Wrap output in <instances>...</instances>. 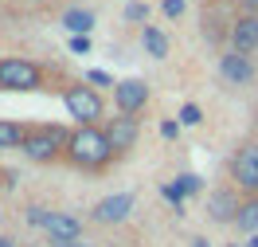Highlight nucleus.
Returning <instances> with one entry per match:
<instances>
[{
    "label": "nucleus",
    "instance_id": "f257e3e1",
    "mask_svg": "<svg viewBox=\"0 0 258 247\" xmlns=\"http://www.w3.org/2000/svg\"><path fill=\"white\" fill-rule=\"evenodd\" d=\"M113 157V145L106 130H98V126H79V130L71 133V145H67V161L79 165V169H106Z\"/></svg>",
    "mask_w": 258,
    "mask_h": 247
},
{
    "label": "nucleus",
    "instance_id": "f03ea898",
    "mask_svg": "<svg viewBox=\"0 0 258 247\" xmlns=\"http://www.w3.org/2000/svg\"><path fill=\"white\" fill-rule=\"evenodd\" d=\"M67 145H71V133L63 126H39V130L28 133V141L20 149H24L28 161H55L59 153H67Z\"/></svg>",
    "mask_w": 258,
    "mask_h": 247
},
{
    "label": "nucleus",
    "instance_id": "7ed1b4c3",
    "mask_svg": "<svg viewBox=\"0 0 258 247\" xmlns=\"http://www.w3.org/2000/svg\"><path fill=\"white\" fill-rule=\"evenodd\" d=\"M43 71L32 59H0V90H39Z\"/></svg>",
    "mask_w": 258,
    "mask_h": 247
},
{
    "label": "nucleus",
    "instance_id": "20e7f679",
    "mask_svg": "<svg viewBox=\"0 0 258 247\" xmlns=\"http://www.w3.org/2000/svg\"><path fill=\"white\" fill-rule=\"evenodd\" d=\"M67 110H71V118L79 122V126H94L98 118H102V98H98L90 86H67Z\"/></svg>",
    "mask_w": 258,
    "mask_h": 247
},
{
    "label": "nucleus",
    "instance_id": "39448f33",
    "mask_svg": "<svg viewBox=\"0 0 258 247\" xmlns=\"http://www.w3.org/2000/svg\"><path fill=\"white\" fill-rule=\"evenodd\" d=\"M231 177H235V184H239L246 196H258V141H250V145H242L235 153Z\"/></svg>",
    "mask_w": 258,
    "mask_h": 247
},
{
    "label": "nucleus",
    "instance_id": "423d86ee",
    "mask_svg": "<svg viewBox=\"0 0 258 247\" xmlns=\"http://www.w3.org/2000/svg\"><path fill=\"white\" fill-rule=\"evenodd\" d=\"M106 137H110L113 153H129V149L137 145V137H141V126H137L133 114H117V118L106 122Z\"/></svg>",
    "mask_w": 258,
    "mask_h": 247
},
{
    "label": "nucleus",
    "instance_id": "0eeeda50",
    "mask_svg": "<svg viewBox=\"0 0 258 247\" xmlns=\"http://www.w3.org/2000/svg\"><path fill=\"white\" fill-rule=\"evenodd\" d=\"M227 39H231V51H239V55L258 51V16H254V12H246V16L231 20V32H227Z\"/></svg>",
    "mask_w": 258,
    "mask_h": 247
},
{
    "label": "nucleus",
    "instance_id": "6e6552de",
    "mask_svg": "<svg viewBox=\"0 0 258 247\" xmlns=\"http://www.w3.org/2000/svg\"><path fill=\"white\" fill-rule=\"evenodd\" d=\"M239 208H242V200H239L235 188H215L208 196V216L215 224H235V220H239Z\"/></svg>",
    "mask_w": 258,
    "mask_h": 247
},
{
    "label": "nucleus",
    "instance_id": "1a4fd4ad",
    "mask_svg": "<svg viewBox=\"0 0 258 247\" xmlns=\"http://www.w3.org/2000/svg\"><path fill=\"white\" fill-rule=\"evenodd\" d=\"M113 102H117L121 114H137V110H145V102H149V86L141 79L117 82V86H113Z\"/></svg>",
    "mask_w": 258,
    "mask_h": 247
},
{
    "label": "nucleus",
    "instance_id": "9d476101",
    "mask_svg": "<svg viewBox=\"0 0 258 247\" xmlns=\"http://www.w3.org/2000/svg\"><path fill=\"white\" fill-rule=\"evenodd\" d=\"M129 212H133V196H129V192H113V196H106V200L94 204L98 224H125Z\"/></svg>",
    "mask_w": 258,
    "mask_h": 247
},
{
    "label": "nucleus",
    "instance_id": "9b49d317",
    "mask_svg": "<svg viewBox=\"0 0 258 247\" xmlns=\"http://www.w3.org/2000/svg\"><path fill=\"white\" fill-rule=\"evenodd\" d=\"M219 71H223V79L231 86L254 82V63H250V55H239V51H227L223 59H219Z\"/></svg>",
    "mask_w": 258,
    "mask_h": 247
},
{
    "label": "nucleus",
    "instance_id": "f8f14e48",
    "mask_svg": "<svg viewBox=\"0 0 258 247\" xmlns=\"http://www.w3.org/2000/svg\"><path fill=\"white\" fill-rule=\"evenodd\" d=\"M51 235V247L55 243H71V239H82V220L71 212H51L47 228H43Z\"/></svg>",
    "mask_w": 258,
    "mask_h": 247
},
{
    "label": "nucleus",
    "instance_id": "ddd939ff",
    "mask_svg": "<svg viewBox=\"0 0 258 247\" xmlns=\"http://www.w3.org/2000/svg\"><path fill=\"white\" fill-rule=\"evenodd\" d=\"M141 47H145L153 59H168V35L149 24V28H141Z\"/></svg>",
    "mask_w": 258,
    "mask_h": 247
},
{
    "label": "nucleus",
    "instance_id": "4468645a",
    "mask_svg": "<svg viewBox=\"0 0 258 247\" xmlns=\"http://www.w3.org/2000/svg\"><path fill=\"white\" fill-rule=\"evenodd\" d=\"M63 28L75 35H90V28H94V12L90 8H71L63 16Z\"/></svg>",
    "mask_w": 258,
    "mask_h": 247
},
{
    "label": "nucleus",
    "instance_id": "2eb2a0df",
    "mask_svg": "<svg viewBox=\"0 0 258 247\" xmlns=\"http://www.w3.org/2000/svg\"><path fill=\"white\" fill-rule=\"evenodd\" d=\"M235 228H239V231H246V235H258V196H246V200H242Z\"/></svg>",
    "mask_w": 258,
    "mask_h": 247
},
{
    "label": "nucleus",
    "instance_id": "dca6fc26",
    "mask_svg": "<svg viewBox=\"0 0 258 247\" xmlns=\"http://www.w3.org/2000/svg\"><path fill=\"white\" fill-rule=\"evenodd\" d=\"M28 126H20V122H0V149H16L28 141Z\"/></svg>",
    "mask_w": 258,
    "mask_h": 247
},
{
    "label": "nucleus",
    "instance_id": "f3484780",
    "mask_svg": "<svg viewBox=\"0 0 258 247\" xmlns=\"http://www.w3.org/2000/svg\"><path fill=\"white\" fill-rule=\"evenodd\" d=\"M125 20H129V24L149 28V4H145V0H129V4H125Z\"/></svg>",
    "mask_w": 258,
    "mask_h": 247
},
{
    "label": "nucleus",
    "instance_id": "a211bd4d",
    "mask_svg": "<svg viewBox=\"0 0 258 247\" xmlns=\"http://www.w3.org/2000/svg\"><path fill=\"white\" fill-rule=\"evenodd\" d=\"M161 196L168 200V204H172V208H176V212H184V200H188V192H184V188H180L176 181H168V184H161Z\"/></svg>",
    "mask_w": 258,
    "mask_h": 247
},
{
    "label": "nucleus",
    "instance_id": "6ab92c4d",
    "mask_svg": "<svg viewBox=\"0 0 258 247\" xmlns=\"http://www.w3.org/2000/svg\"><path fill=\"white\" fill-rule=\"evenodd\" d=\"M180 126H200V122H204V110H200V106H196V102H184V106H180V118H176Z\"/></svg>",
    "mask_w": 258,
    "mask_h": 247
},
{
    "label": "nucleus",
    "instance_id": "aec40b11",
    "mask_svg": "<svg viewBox=\"0 0 258 247\" xmlns=\"http://www.w3.org/2000/svg\"><path fill=\"white\" fill-rule=\"evenodd\" d=\"M24 220H28L32 228H47L51 212H47V208H43V204H28V212H24Z\"/></svg>",
    "mask_w": 258,
    "mask_h": 247
},
{
    "label": "nucleus",
    "instance_id": "412c9836",
    "mask_svg": "<svg viewBox=\"0 0 258 247\" xmlns=\"http://www.w3.org/2000/svg\"><path fill=\"white\" fill-rule=\"evenodd\" d=\"M176 184H180V188H184V192H188V196H192V192H200V188H204V181H200L196 173H180V177H176Z\"/></svg>",
    "mask_w": 258,
    "mask_h": 247
},
{
    "label": "nucleus",
    "instance_id": "4be33fe9",
    "mask_svg": "<svg viewBox=\"0 0 258 247\" xmlns=\"http://www.w3.org/2000/svg\"><path fill=\"white\" fill-rule=\"evenodd\" d=\"M161 8H164V16H168V20H180V16H184V0H164Z\"/></svg>",
    "mask_w": 258,
    "mask_h": 247
},
{
    "label": "nucleus",
    "instance_id": "5701e85b",
    "mask_svg": "<svg viewBox=\"0 0 258 247\" xmlns=\"http://www.w3.org/2000/svg\"><path fill=\"white\" fill-rule=\"evenodd\" d=\"M161 137H168V141H176V137H180V122H172V118H164V122H161Z\"/></svg>",
    "mask_w": 258,
    "mask_h": 247
},
{
    "label": "nucleus",
    "instance_id": "b1692460",
    "mask_svg": "<svg viewBox=\"0 0 258 247\" xmlns=\"http://www.w3.org/2000/svg\"><path fill=\"white\" fill-rule=\"evenodd\" d=\"M86 82H98V86H117V82H113L106 71H86Z\"/></svg>",
    "mask_w": 258,
    "mask_h": 247
},
{
    "label": "nucleus",
    "instance_id": "393cba45",
    "mask_svg": "<svg viewBox=\"0 0 258 247\" xmlns=\"http://www.w3.org/2000/svg\"><path fill=\"white\" fill-rule=\"evenodd\" d=\"M71 51H75V55H86V51H90V35H75V39H71Z\"/></svg>",
    "mask_w": 258,
    "mask_h": 247
},
{
    "label": "nucleus",
    "instance_id": "a878e982",
    "mask_svg": "<svg viewBox=\"0 0 258 247\" xmlns=\"http://www.w3.org/2000/svg\"><path fill=\"white\" fill-rule=\"evenodd\" d=\"M55 247H90V243H79V239H71V243H55Z\"/></svg>",
    "mask_w": 258,
    "mask_h": 247
},
{
    "label": "nucleus",
    "instance_id": "bb28decb",
    "mask_svg": "<svg viewBox=\"0 0 258 247\" xmlns=\"http://www.w3.org/2000/svg\"><path fill=\"white\" fill-rule=\"evenodd\" d=\"M0 247H16V243H12V239H8V235H0Z\"/></svg>",
    "mask_w": 258,
    "mask_h": 247
},
{
    "label": "nucleus",
    "instance_id": "cd10ccee",
    "mask_svg": "<svg viewBox=\"0 0 258 247\" xmlns=\"http://www.w3.org/2000/svg\"><path fill=\"white\" fill-rule=\"evenodd\" d=\"M192 247H211V243H208V239H192Z\"/></svg>",
    "mask_w": 258,
    "mask_h": 247
},
{
    "label": "nucleus",
    "instance_id": "c85d7f7f",
    "mask_svg": "<svg viewBox=\"0 0 258 247\" xmlns=\"http://www.w3.org/2000/svg\"><path fill=\"white\" fill-rule=\"evenodd\" d=\"M246 247H258V235H250V239H246Z\"/></svg>",
    "mask_w": 258,
    "mask_h": 247
},
{
    "label": "nucleus",
    "instance_id": "c756f323",
    "mask_svg": "<svg viewBox=\"0 0 258 247\" xmlns=\"http://www.w3.org/2000/svg\"><path fill=\"white\" fill-rule=\"evenodd\" d=\"M231 247H246V243H231Z\"/></svg>",
    "mask_w": 258,
    "mask_h": 247
},
{
    "label": "nucleus",
    "instance_id": "7c9ffc66",
    "mask_svg": "<svg viewBox=\"0 0 258 247\" xmlns=\"http://www.w3.org/2000/svg\"><path fill=\"white\" fill-rule=\"evenodd\" d=\"M0 177H4V173H0ZM0 188H4V181H0Z\"/></svg>",
    "mask_w": 258,
    "mask_h": 247
},
{
    "label": "nucleus",
    "instance_id": "2f4dec72",
    "mask_svg": "<svg viewBox=\"0 0 258 247\" xmlns=\"http://www.w3.org/2000/svg\"><path fill=\"white\" fill-rule=\"evenodd\" d=\"M24 247H35V243H24Z\"/></svg>",
    "mask_w": 258,
    "mask_h": 247
}]
</instances>
